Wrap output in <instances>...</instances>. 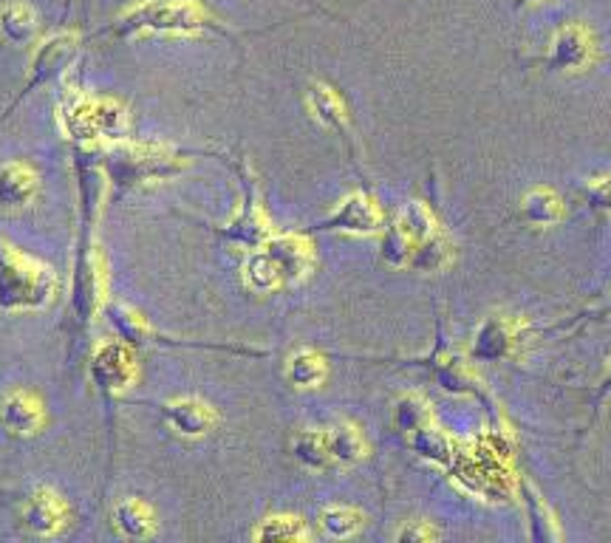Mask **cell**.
<instances>
[{
  "mask_svg": "<svg viewBox=\"0 0 611 543\" xmlns=\"http://www.w3.org/2000/svg\"><path fill=\"white\" fill-rule=\"evenodd\" d=\"M309 108H312V114L318 116L320 123L326 125V128H346L348 123V114H346V102L339 100L337 91L328 89V85H323V82H318L312 89V94H309Z\"/></svg>",
  "mask_w": 611,
  "mask_h": 543,
  "instance_id": "44dd1931",
  "label": "cell"
},
{
  "mask_svg": "<svg viewBox=\"0 0 611 543\" xmlns=\"http://www.w3.org/2000/svg\"><path fill=\"white\" fill-rule=\"evenodd\" d=\"M60 278L43 261L0 241V312H41L55 303Z\"/></svg>",
  "mask_w": 611,
  "mask_h": 543,
  "instance_id": "6da1fadb",
  "label": "cell"
},
{
  "mask_svg": "<svg viewBox=\"0 0 611 543\" xmlns=\"http://www.w3.org/2000/svg\"><path fill=\"white\" fill-rule=\"evenodd\" d=\"M320 230L346 232V235H373V232L382 230V212L377 201L368 198L366 193H354L320 224Z\"/></svg>",
  "mask_w": 611,
  "mask_h": 543,
  "instance_id": "52a82bcc",
  "label": "cell"
},
{
  "mask_svg": "<svg viewBox=\"0 0 611 543\" xmlns=\"http://www.w3.org/2000/svg\"><path fill=\"white\" fill-rule=\"evenodd\" d=\"M241 275H244L246 289H252V292H258V294L278 292L280 286H286L284 272H280L278 261L272 258L269 250H266L264 244L255 246V250L246 255Z\"/></svg>",
  "mask_w": 611,
  "mask_h": 543,
  "instance_id": "9a60e30c",
  "label": "cell"
},
{
  "mask_svg": "<svg viewBox=\"0 0 611 543\" xmlns=\"http://www.w3.org/2000/svg\"><path fill=\"white\" fill-rule=\"evenodd\" d=\"M396 221L405 227L407 235L414 238V244H422V241H428V238L439 235V224H436L434 212L428 210V204L411 201L405 210L400 212V218H396Z\"/></svg>",
  "mask_w": 611,
  "mask_h": 543,
  "instance_id": "cb8c5ba5",
  "label": "cell"
},
{
  "mask_svg": "<svg viewBox=\"0 0 611 543\" xmlns=\"http://www.w3.org/2000/svg\"><path fill=\"white\" fill-rule=\"evenodd\" d=\"M292 450H295V459H298L300 464H306V467L323 470L332 464L326 430H303V434L295 439Z\"/></svg>",
  "mask_w": 611,
  "mask_h": 543,
  "instance_id": "7402d4cb",
  "label": "cell"
},
{
  "mask_svg": "<svg viewBox=\"0 0 611 543\" xmlns=\"http://www.w3.org/2000/svg\"><path fill=\"white\" fill-rule=\"evenodd\" d=\"M326 360H323L318 351H309V348L292 354L289 362H286V377H289V382H292L295 388H300V391L318 388L320 382L326 380Z\"/></svg>",
  "mask_w": 611,
  "mask_h": 543,
  "instance_id": "ac0fdd59",
  "label": "cell"
},
{
  "mask_svg": "<svg viewBox=\"0 0 611 543\" xmlns=\"http://www.w3.org/2000/svg\"><path fill=\"white\" fill-rule=\"evenodd\" d=\"M450 261V244L445 241V235H434L428 241H422L416 244L414 250V258H411V266L422 272H436Z\"/></svg>",
  "mask_w": 611,
  "mask_h": 543,
  "instance_id": "83f0119b",
  "label": "cell"
},
{
  "mask_svg": "<svg viewBox=\"0 0 611 543\" xmlns=\"http://www.w3.org/2000/svg\"><path fill=\"white\" fill-rule=\"evenodd\" d=\"M136 366L134 348L128 339H108L96 348L94 360H91V377L105 394H123L136 382Z\"/></svg>",
  "mask_w": 611,
  "mask_h": 543,
  "instance_id": "5b68a950",
  "label": "cell"
},
{
  "mask_svg": "<svg viewBox=\"0 0 611 543\" xmlns=\"http://www.w3.org/2000/svg\"><path fill=\"white\" fill-rule=\"evenodd\" d=\"M523 3H541V0H523Z\"/></svg>",
  "mask_w": 611,
  "mask_h": 543,
  "instance_id": "d6a6232c",
  "label": "cell"
},
{
  "mask_svg": "<svg viewBox=\"0 0 611 543\" xmlns=\"http://www.w3.org/2000/svg\"><path fill=\"white\" fill-rule=\"evenodd\" d=\"M111 523L114 530L123 538H134V541H142V538L153 535L157 530V521H153V512L150 507H145L142 501L128 498V501H119L111 512Z\"/></svg>",
  "mask_w": 611,
  "mask_h": 543,
  "instance_id": "e0dca14e",
  "label": "cell"
},
{
  "mask_svg": "<svg viewBox=\"0 0 611 543\" xmlns=\"http://www.w3.org/2000/svg\"><path fill=\"white\" fill-rule=\"evenodd\" d=\"M521 212L523 221H530L532 227H550L555 221H561L564 216V204L550 187H535L523 196L521 201Z\"/></svg>",
  "mask_w": 611,
  "mask_h": 543,
  "instance_id": "d6986e66",
  "label": "cell"
},
{
  "mask_svg": "<svg viewBox=\"0 0 611 543\" xmlns=\"http://www.w3.org/2000/svg\"><path fill=\"white\" fill-rule=\"evenodd\" d=\"M326 441H328V453H332V462H339V464L360 462L368 450L366 439H362V434L354 428V425H334V428L326 430Z\"/></svg>",
  "mask_w": 611,
  "mask_h": 543,
  "instance_id": "ffe728a7",
  "label": "cell"
},
{
  "mask_svg": "<svg viewBox=\"0 0 611 543\" xmlns=\"http://www.w3.org/2000/svg\"><path fill=\"white\" fill-rule=\"evenodd\" d=\"M37 34V12L23 0L0 9V37L12 46H28Z\"/></svg>",
  "mask_w": 611,
  "mask_h": 543,
  "instance_id": "2e32d148",
  "label": "cell"
},
{
  "mask_svg": "<svg viewBox=\"0 0 611 543\" xmlns=\"http://www.w3.org/2000/svg\"><path fill=\"white\" fill-rule=\"evenodd\" d=\"M46 425V407L32 391H12L7 394V400L0 402V428L7 430L9 436L18 439H28V436L41 434Z\"/></svg>",
  "mask_w": 611,
  "mask_h": 543,
  "instance_id": "9c48e42d",
  "label": "cell"
},
{
  "mask_svg": "<svg viewBox=\"0 0 611 543\" xmlns=\"http://www.w3.org/2000/svg\"><path fill=\"white\" fill-rule=\"evenodd\" d=\"M591 60V34L580 26H566L552 43V66L561 71H580Z\"/></svg>",
  "mask_w": 611,
  "mask_h": 543,
  "instance_id": "5bb4252c",
  "label": "cell"
},
{
  "mask_svg": "<svg viewBox=\"0 0 611 543\" xmlns=\"http://www.w3.org/2000/svg\"><path fill=\"white\" fill-rule=\"evenodd\" d=\"M414 238L407 235L405 227L400 221L385 230V238H382V258L388 261L391 266H411V258H414Z\"/></svg>",
  "mask_w": 611,
  "mask_h": 543,
  "instance_id": "4316f807",
  "label": "cell"
},
{
  "mask_svg": "<svg viewBox=\"0 0 611 543\" xmlns=\"http://www.w3.org/2000/svg\"><path fill=\"white\" fill-rule=\"evenodd\" d=\"M589 198L598 210L611 212V178H603V182L591 184L589 187Z\"/></svg>",
  "mask_w": 611,
  "mask_h": 543,
  "instance_id": "1f68e13d",
  "label": "cell"
},
{
  "mask_svg": "<svg viewBox=\"0 0 611 543\" xmlns=\"http://www.w3.org/2000/svg\"><path fill=\"white\" fill-rule=\"evenodd\" d=\"M252 538H258V541H303L309 538V530L298 516H269L255 527Z\"/></svg>",
  "mask_w": 611,
  "mask_h": 543,
  "instance_id": "603a6c76",
  "label": "cell"
},
{
  "mask_svg": "<svg viewBox=\"0 0 611 543\" xmlns=\"http://www.w3.org/2000/svg\"><path fill=\"white\" fill-rule=\"evenodd\" d=\"M41 178L26 162H9L0 167V207L21 210L37 196Z\"/></svg>",
  "mask_w": 611,
  "mask_h": 543,
  "instance_id": "4fadbf2b",
  "label": "cell"
},
{
  "mask_svg": "<svg viewBox=\"0 0 611 543\" xmlns=\"http://www.w3.org/2000/svg\"><path fill=\"white\" fill-rule=\"evenodd\" d=\"M60 128L68 139L94 142V139H123L128 119L125 111L111 100L71 96L60 105Z\"/></svg>",
  "mask_w": 611,
  "mask_h": 543,
  "instance_id": "277c9868",
  "label": "cell"
},
{
  "mask_svg": "<svg viewBox=\"0 0 611 543\" xmlns=\"http://www.w3.org/2000/svg\"><path fill=\"white\" fill-rule=\"evenodd\" d=\"M396 538L400 541H430V538H436V530L425 521H411L407 527H402Z\"/></svg>",
  "mask_w": 611,
  "mask_h": 543,
  "instance_id": "4dcf8cb0",
  "label": "cell"
},
{
  "mask_svg": "<svg viewBox=\"0 0 611 543\" xmlns=\"http://www.w3.org/2000/svg\"><path fill=\"white\" fill-rule=\"evenodd\" d=\"M266 250L275 261H278L280 272H284L286 286L298 284L303 280L314 266V250L312 241L306 235H298V232H289V235H272L266 241Z\"/></svg>",
  "mask_w": 611,
  "mask_h": 543,
  "instance_id": "30bf717a",
  "label": "cell"
},
{
  "mask_svg": "<svg viewBox=\"0 0 611 543\" xmlns=\"http://www.w3.org/2000/svg\"><path fill=\"white\" fill-rule=\"evenodd\" d=\"M21 523L32 535L51 538L68 523V507L51 487H37L26 498L21 512Z\"/></svg>",
  "mask_w": 611,
  "mask_h": 543,
  "instance_id": "ba28073f",
  "label": "cell"
},
{
  "mask_svg": "<svg viewBox=\"0 0 611 543\" xmlns=\"http://www.w3.org/2000/svg\"><path fill=\"white\" fill-rule=\"evenodd\" d=\"M366 523L362 512L351 507H328L323 509V516H320V527L326 532L328 538H351L360 532V527Z\"/></svg>",
  "mask_w": 611,
  "mask_h": 543,
  "instance_id": "d4e9b609",
  "label": "cell"
},
{
  "mask_svg": "<svg viewBox=\"0 0 611 543\" xmlns=\"http://www.w3.org/2000/svg\"><path fill=\"white\" fill-rule=\"evenodd\" d=\"M74 46H77L74 34H57V37H48L46 43H41V48H37V51H34V57H32V74H28V82L23 85L21 96L12 102V108L23 100V96L28 94V91L34 89V85H41V82H46L48 77L55 74L57 66H60V62L66 60L68 55H71V48H74ZM12 108H9V111H12Z\"/></svg>",
  "mask_w": 611,
  "mask_h": 543,
  "instance_id": "7c38bea8",
  "label": "cell"
},
{
  "mask_svg": "<svg viewBox=\"0 0 611 543\" xmlns=\"http://www.w3.org/2000/svg\"><path fill=\"white\" fill-rule=\"evenodd\" d=\"M201 0H145L114 26L119 37H196L216 26Z\"/></svg>",
  "mask_w": 611,
  "mask_h": 543,
  "instance_id": "7a4b0ae2",
  "label": "cell"
},
{
  "mask_svg": "<svg viewBox=\"0 0 611 543\" xmlns=\"http://www.w3.org/2000/svg\"><path fill=\"white\" fill-rule=\"evenodd\" d=\"M509 343H512V334L507 332L502 320H493V323H484L482 332L475 334L473 354L482 357V360H496V357L507 351Z\"/></svg>",
  "mask_w": 611,
  "mask_h": 543,
  "instance_id": "484cf974",
  "label": "cell"
},
{
  "mask_svg": "<svg viewBox=\"0 0 611 543\" xmlns=\"http://www.w3.org/2000/svg\"><path fill=\"white\" fill-rule=\"evenodd\" d=\"M105 159H108V176L119 187L164 182V178L176 176L187 164V157L159 142H119L105 153Z\"/></svg>",
  "mask_w": 611,
  "mask_h": 543,
  "instance_id": "3957f363",
  "label": "cell"
},
{
  "mask_svg": "<svg viewBox=\"0 0 611 543\" xmlns=\"http://www.w3.org/2000/svg\"><path fill=\"white\" fill-rule=\"evenodd\" d=\"M162 414L168 416L170 428L187 439L207 436L216 428V411L201 400H176L170 405H162Z\"/></svg>",
  "mask_w": 611,
  "mask_h": 543,
  "instance_id": "8fae6325",
  "label": "cell"
},
{
  "mask_svg": "<svg viewBox=\"0 0 611 543\" xmlns=\"http://www.w3.org/2000/svg\"><path fill=\"white\" fill-rule=\"evenodd\" d=\"M416 450H419L425 459H434V462H448L450 459V441L434 428H419L416 430V439H414Z\"/></svg>",
  "mask_w": 611,
  "mask_h": 543,
  "instance_id": "f546056e",
  "label": "cell"
},
{
  "mask_svg": "<svg viewBox=\"0 0 611 543\" xmlns=\"http://www.w3.org/2000/svg\"><path fill=\"white\" fill-rule=\"evenodd\" d=\"M428 421V405L419 400V396H405V400L396 405V425H400L405 434H416L419 428H425Z\"/></svg>",
  "mask_w": 611,
  "mask_h": 543,
  "instance_id": "f1b7e54d",
  "label": "cell"
},
{
  "mask_svg": "<svg viewBox=\"0 0 611 543\" xmlns=\"http://www.w3.org/2000/svg\"><path fill=\"white\" fill-rule=\"evenodd\" d=\"M241 182H244V204L238 216L232 218L230 224H224V235L232 238L235 244L246 246V250H255V246L266 244L272 238V227L264 216V207H261L258 187H255V176L250 173V167L241 170Z\"/></svg>",
  "mask_w": 611,
  "mask_h": 543,
  "instance_id": "8992f818",
  "label": "cell"
}]
</instances>
